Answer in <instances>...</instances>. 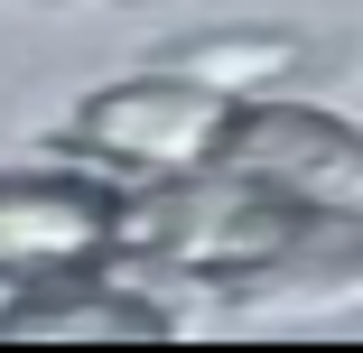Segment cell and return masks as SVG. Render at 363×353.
Wrapping results in <instances>:
<instances>
[{
	"mask_svg": "<svg viewBox=\"0 0 363 353\" xmlns=\"http://www.w3.org/2000/svg\"><path fill=\"white\" fill-rule=\"evenodd\" d=\"M224 130H233V103L205 84H121L84 112V139L130 168H214Z\"/></svg>",
	"mask_w": 363,
	"mask_h": 353,
	"instance_id": "cell-1",
	"label": "cell"
},
{
	"mask_svg": "<svg viewBox=\"0 0 363 353\" xmlns=\"http://www.w3.org/2000/svg\"><path fill=\"white\" fill-rule=\"evenodd\" d=\"M121 204L75 177H0V270H75L112 251Z\"/></svg>",
	"mask_w": 363,
	"mask_h": 353,
	"instance_id": "cell-2",
	"label": "cell"
},
{
	"mask_svg": "<svg viewBox=\"0 0 363 353\" xmlns=\"http://www.w3.org/2000/svg\"><path fill=\"white\" fill-rule=\"evenodd\" d=\"M214 168H242V177H270V186H308L317 204L354 195V130L345 121H317V112H233Z\"/></svg>",
	"mask_w": 363,
	"mask_h": 353,
	"instance_id": "cell-3",
	"label": "cell"
},
{
	"mask_svg": "<svg viewBox=\"0 0 363 353\" xmlns=\"http://www.w3.org/2000/svg\"><path fill=\"white\" fill-rule=\"evenodd\" d=\"M0 335H38V344H159L168 335V316H150V307H112V298H84V307H28V316H10Z\"/></svg>",
	"mask_w": 363,
	"mask_h": 353,
	"instance_id": "cell-4",
	"label": "cell"
},
{
	"mask_svg": "<svg viewBox=\"0 0 363 353\" xmlns=\"http://www.w3.org/2000/svg\"><path fill=\"white\" fill-rule=\"evenodd\" d=\"M289 47H196L186 56V84H205V93H242L252 75H270Z\"/></svg>",
	"mask_w": 363,
	"mask_h": 353,
	"instance_id": "cell-5",
	"label": "cell"
}]
</instances>
